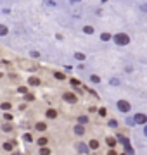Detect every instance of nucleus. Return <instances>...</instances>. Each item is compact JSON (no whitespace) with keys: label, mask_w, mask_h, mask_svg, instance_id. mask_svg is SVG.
Returning <instances> with one entry per match:
<instances>
[{"label":"nucleus","mask_w":147,"mask_h":155,"mask_svg":"<svg viewBox=\"0 0 147 155\" xmlns=\"http://www.w3.org/2000/svg\"><path fill=\"white\" fill-rule=\"evenodd\" d=\"M113 41L118 47H126V45H130V36L126 33H123V31H119V33L113 35Z\"/></svg>","instance_id":"1"},{"label":"nucleus","mask_w":147,"mask_h":155,"mask_svg":"<svg viewBox=\"0 0 147 155\" xmlns=\"http://www.w3.org/2000/svg\"><path fill=\"white\" fill-rule=\"evenodd\" d=\"M116 107H118V110L123 112V114H128V112L132 110V105L126 102V100H119L118 104H116Z\"/></svg>","instance_id":"2"},{"label":"nucleus","mask_w":147,"mask_h":155,"mask_svg":"<svg viewBox=\"0 0 147 155\" xmlns=\"http://www.w3.org/2000/svg\"><path fill=\"white\" fill-rule=\"evenodd\" d=\"M118 140L121 141V143H123V147L126 148V152H128L130 155H133V148H132V145H130V140H128V138H125L123 134H118Z\"/></svg>","instance_id":"3"},{"label":"nucleus","mask_w":147,"mask_h":155,"mask_svg":"<svg viewBox=\"0 0 147 155\" xmlns=\"http://www.w3.org/2000/svg\"><path fill=\"white\" fill-rule=\"evenodd\" d=\"M133 121H135V124H147V116L145 114H135Z\"/></svg>","instance_id":"4"},{"label":"nucleus","mask_w":147,"mask_h":155,"mask_svg":"<svg viewBox=\"0 0 147 155\" xmlns=\"http://www.w3.org/2000/svg\"><path fill=\"white\" fill-rule=\"evenodd\" d=\"M64 100H66V102H69V104H74V102H78V97H76L74 93L66 91V93H64Z\"/></svg>","instance_id":"5"},{"label":"nucleus","mask_w":147,"mask_h":155,"mask_svg":"<svg viewBox=\"0 0 147 155\" xmlns=\"http://www.w3.org/2000/svg\"><path fill=\"white\" fill-rule=\"evenodd\" d=\"M81 31H83L85 35H88V36H92V35L95 33V28H94V26H90V24H87V26H83V28H81Z\"/></svg>","instance_id":"6"},{"label":"nucleus","mask_w":147,"mask_h":155,"mask_svg":"<svg viewBox=\"0 0 147 155\" xmlns=\"http://www.w3.org/2000/svg\"><path fill=\"white\" fill-rule=\"evenodd\" d=\"M101 40L102 41H109V40H113V35L109 31H104V33H101Z\"/></svg>","instance_id":"7"},{"label":"nucleus","mask_w":147,"mask_h":155,"mask_svg":"<svg viewBox=\"0 0 147 155\" xmlns=\"http://www.w3.org/2000/svg\"><path fill=\"white\" fill-rule=\"evenodd\" d=\"M45 116H47V119H56V117H57V112L54 110V109H49V110L45 112Z\"/></svg>","instance_id":"8"},{"label":"nucleus","mask_w":147,"mask_h":155,"mask_svg":"<svg viewBox=\"0 0 147 155\" xmlns=\"http://www.w3.org/2000/svg\"><path fill=\"white\" fill-rule=\"evenodd\" d=\"M9 35V28L5 24H0V36H7Z\"/></svg>","instance_id":"9"},{"label":"nucleus","mask_w":147,"mask_h":155,"mask_svg":"<svg viewBox=\"0 0 147 155\" xmlns=\"http://www.w3.org/2000/svg\"><path fill=\"white\" fill-rule=\"evenodd\" d=\"M12 148H14V141H7V143H4V150H5V152H12Z\"/></svg>","instance_id":"10"},{"label":"nucleus","mask_w":147,"mask_h":155,"mask_svg":"<svg viewBox=\"0 0 147 155\" xmlns=\"http://www.w3.org/2000/svg\"><path fill=\"white\" fill-rule=\"evenodd\" d=\"M74 59L80 61V62H83L87 59V55H85V54H81V52H76V54H74Z\"/></svg>","instance_id":"11"},{"label":"nucleus","mask_w":147,"mask_h":155,"mask_svg":"<svg viewBox=\"0 0 147 155\" xmlns=\"http://www.w3.org/2000/svg\"><path fill=\"white\" fill-rule=\"evenodd\" d=\"M35 127H36V131H45L47 124H45V122H36V126H35Z\"/></svg>","instance_id":"12"},{"label":"nucleus","mask_w":147,"mask_h":155,"mask_svg":"<svg viewBox=\"0 0 147 155\" xmlns=\"http://www.w3.org/2000/svg\"><path fill=\"white\" fill-rule=\"evenodd\" d=\"M28 83L29 84H31V86H38V84H40V79H38V78H29V81H28Z\"/></svg>","instance_id":"13"},{"label":"nucleus","mask_w":147,"mask_h":155,"mask_svg":"<svg viewBox=\"0 0 147 155\" xmlns=\"http://www.w3.org/2000/svg\"><path fill=\"white\" fill-rule=\"evenodd\" d=\"M74 133L78 134V136H81V134L85 133V127H83V126H76V127H74Z\"/></svg>","instance_id":"14"},{"label":"nucleus","mask_w":147,"mask_h":155,"mask_svg":"<svg viewBox=\"0 0 147 155\" xmlns=\"http://www.w3.org/2000/svg\"><path fill=\"white\" fill-rule=\"evenodd\" d=\"M54 76H56V79H59V81H64V79H66V74H64V72H54Z\"/></svg>","instance_id":"15"},{"label":"nucleus","mask_w":147,"mask_h":155,"mask_svg":"<svg viewBox=\"0 0 147 155\" xmlns=\"http://www.w3.org/2000/svg\"><path fill=\"white\" fill-rule=\"evenodd\" d=\"M45 5L50 7V9H54V7L57 5V2H56V0H45Z\"/></svg>","instance_id":"16"},{"label":"nucleus","mask_w":147,"mask_h":155,"mask_svg":"<svg viewBox=\"0 0 147 155\" xmlns=\"http://www.w3.org/2000/svg\"><path fill=\"white\" fill-rule=\"evenodd\" d=\"M90 81L97 84V83H101V78L97 76V74H90Z\"/></svg>","instance_id":"17"},{"label":"nucleus","mask_w":147,"mask_h":155,"mask_svg":"<svg viewBox=\"0 0 147 155\" xmlns=\"http://www.w3.org/2000/svg\"><path fill=\"white\" fill-rule=\"evenodd\" d=\"M36 143H38L40 147H45V145L49 143V140H47V138H38V140H36Z\"/></svg>","instance_id":"18"},{"label":"nucleus","mask_w":147,"mask_h":155,"mask_svg":"<svg viewBox=\"0 0 147 155\" xmlns=\"http://www.w3.org/2000/svg\"><path fill=\"white\" fill-rule=\"evenodd\" d=\"M88 147H90L92 150H97V148H99V141H95V140H92L90 143H88Z\"/></svg>","instance_id":"19"},{"label":"nucleus","mask_w":147,"mask_h":155,"mask_svg":"<svg viewBox=\"0 0 147 155\" xmlns=\"http://www.w3.org/2000/svg\"><path fill=\"white\" fill-rule=\"evenodd\" d=\"M119 83H121V81H119L118 78H111V81H109V84H111V86H118Z\"/></svg>","instance_id":"20"},{"label":"nucleus","mask_w":147,"mask_h":155,"mask_svg":"<svg viewBox=\"0 0 147 155\" xmlns=\"http://www.w3.org/2000/svg\"><path fill=\"white\" fill-rule=\"evenodd\" d=\"M29 57H31V59H40V52H36V50H31V52H29Z\"/></svg>","instance_id":"21"},{"label":"nucleus","mask_w":147,"mask_h":155,"mask_svg":"<svg viewBox=\"0 0 147 155\" xmlns=\"http://www.w3.org/2000/svg\"><path fill=\"white\" fill-rule=\"evenodd\" d=\"M40 155H50V148H47V147H42V150H40Z\"/></svg>","instance_id":"22"},{"label":"nucleus","mask_w":147,"mask_h":155,"mask_svg":"<svg viewBox=\"0 0 147 155\" xmlns=\"http://www.w3.org/2000/svg\"><path fill=\"white\" fill-rule=\"evenodd\" d=\"M0 107H2V110H9L11 109V102H4Z\"/></svg>","instance_id":"23"},{"label":"nucleus","mask_w":147,"mask_h":155,"mask_svg":"<svg viewBox=\"0 0 147 155\" xmlns=\"http://www.w3.org/2000/svg\"><path fill=\"white\" fill-rule=\"evenodd\" d=\"M106 143H108L109 147H111V148H113L114 145H116V140H114V138H108V140H106Z\"/></svg>","instance_id":"24"},{"label":"nucleus","mask_w":147,"mask_h":155,"mask_svg":"<svg viewBox=\"0 0 147 155\" xmlns=\"http://www.w3.org/2000/svg\"><path fill=\"white\" fill-rule=\"evenodd\" d=\"M23 140L26 141V143H31V141H33V138H31V134H28V133H26V134L23 136Z\"/></svg>","instance_id":"25"},{"label":"nucleus","mask_w":147,"mask_h":155,"mask_svg":"<svg viewBox=\"0 0 147 155\" xmlns=\"http://www.w3.org/2000/svg\"><path fill=\"white\" fill-rule=\"evenodd\" d=\"M138 7H140L142 12H147V4H145V2H140V4H138Z\"/></svg>","instance_id":"26"},{"label":"nucleus","mask_w":147,"mask_h":155,"mask_svg":"<svg viewBox=\"0 0 147 155\" xmlns=\"http://www.w3.org/2000/svg\"><path fill=\"white\" fill-rule=\"evenodd\" d=\"M78 150L81 152V153H87V147H85L83 143H80V145H78Z\"/></svg>","instance_id":"27"},{"label":"nucleus","mask_w":147,"mask_h":155,"mask_svg":"<svg viewBox=\"0 0 147 155\" xmlns=\"http://www.w3.org/2000/svg\"><path fill=\"white\" fill-rule=\"evenodd\" d=\"M4 119H5V121H12V114L5 112V114H4Z\"/></svg>","instance_id":"28"},{"label":"nucleus","mask_w":147,"mask_h":155,"mask_svg":"<svg viewBox=\"0 0 147 155\" xmlns=\"http://www.w3.org/2000/svg\"><path fill=\"white\" fill-rule=\"evenodd\" d=\"M2 129H4L5 133H7V131H12V127L9 126V124H4V126H2Z\"/></svg>","instance_id":"29"},{"label":"nucleus","mask_w":147,"mask_h":155,"mask_svg":"<svg viewBox=\"0 0 147 155\" xmlns=\"http://www.w3.org/2000/svg\"><path fill=\"white\" fill-rule=\"evenodd\" d=\"M106 114H108V110H106V109H99V116H106Z\"/></svg>","instance_id":"30"},{"label":"nucleus","mask_w":147,"mask_h":155,"mask_svg":"<svg viewBox=\"0 0 147 155\" xmlns=\"http://www.w3.org/2000/svg\"><path fill=\"white\" fill-rule=\"evenodd\" d=\"M71 84H73L74 88H78V86H80V83L76 81V79H71Z\"/></svg>","instance_id":"31"},{"label":"nucleus","mask_w":147,"mask_h":155,"mask_svg":"<svg viewBox=\"0 0 147 155\" xmlns=\"http://www.w3.org/2000/svg\"><path fill=\"white\" fill-rule=\"evenodd\" d=\"M109 126L111 127H118V122L116 121H109Z\"/></svg>","instance_id":"32"},{"label":"nucleus","mask_w":147,"mask_h":155,"mask_svg":"<svg viewBox=\"0 0 147 155\" xmlns=\"http://www.w3.org/2000/svg\"><path fill=\"white\" fill-rule=\"evenodd\" d=\"M80 2H81V0H69V4H71V5H76V4H80Z\"/></svg>","instance_id":"33"},{"label":"nucleus","mask_w":147,"mask_h":155,"mask_svg":"<svg viewBox=\"0 0 147 155\" xmlns=\"http://www.w3.org/2000/svg\"><path fill=\"white\" fill-rule=\"evenodd\" d=\"M17 91H19V93H26V88H24V86H21V88L17 90Z\"/></svg>","instance_id":"34"},{"label":"nucleus","mask_w":147,"mask_h":155,"mask_svg":"<svg viewBox=\"0 0 147 155\" xmlns=\"http://www.w3.org/2000/svg\"><path fill=\"white\" fill-rule=\"evenodd\" d=\"M108 155H118V153H116L114 150H109V152H108Z\"/></svg>","instance_id":"35"},{"label":"nucleus","mask_w":147,"mask_h":155,"mask_svg":"<svg viewBox=\"0 0 147 155\" xmlns=\"http://www.w3.org/2000/svg\"><path fill=\"white\" fill-rule=\"evenodd\" d=\"M144 134H145V136H147V124H145V126H144Z\"/></svg>","instance_id":"36"},{"label":"nucleus","mask_w":147,"mask_h":155,"mask_svg":"<svg viewBox=\"0 0 147 155\" xmlns=\"http://www.w3.org/2000/svg\"><path fill=\"white\" fill-rule=\"evenodd\" d=\"M2 76H4V72H0V78H2Z\"/></svg>","instance_id":"37"},{"label":"nucleus","mask_w":147,"mask_h":155,"mask_svg":"<svg viewBox=\"0 0 147 155\" xmlns=\"http://www.w3.org/2000/svg\"><path fill=\"white\" fill-rule=\"evenodd\" d=\"M12 155H21V153H12Z\"/></svg>","instance_id":"38"}]
</instances>
